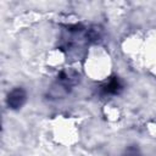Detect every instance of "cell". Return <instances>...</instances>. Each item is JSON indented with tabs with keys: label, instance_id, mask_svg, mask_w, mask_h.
<instances>
[{
	"label": "cell",
	"instance_id": "obj_1",
	"mask_svg": "<svg viewBox=\"0 0 156 156\" xmlns=\"http://www.w3.org/2000/svg\"><path fill=\"white\" fill-rule=\"evenodd\" d=\"M24 101H26V91L22 88L13 89L7 96V105L12 110L20 108L24 104Z\"/></svg>",
	"mask_w": 156,
	"mask_h": 156
},
{
	"label": "cell",
	"instance_id": "obj_2",
	"mask_svg": "<svg viewBox=\"0 0 156 156\" xmlns=\"http://www.w3.org/2000/svg\"><path fill=\"white\" fill-rule=\"evenodd\" d=\"M122 88H123V85H122L121 80L115 77V78L110 79L107 83H105L104 85H101L100 90H101L102 95H116L122 90Z\"/></svg>",
	"mask_w": 156,
	"mask_h": 156
},
{
	"label": "cell",
	"instance_id": "obj_3",
	"mask_svg": "<svg viewBox=\"0 0 156 156\" xmlns=\"http://www.w3.org/2000/svg\"><path fill=\"white\" fill-rule=\"evenodd\" d=\"M126 156H140V155H139L134 149H129L128 152L126 154Z\"/></svg>",
	"mask_w": 156,
	"mask_h": 156
}]
</instances>
